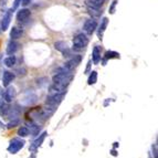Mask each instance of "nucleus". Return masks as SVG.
I'll return each mask as SVG.
<instances>
[{
	"mask_svg": "<svg viewBox=\"0 0 158 158\" xmlns=\"http://www.w3.org/2000/svg\"><path fill=\"white\" fill-rule=\"evenodd\" d=\"M96 28H97V22L95 21L94 19H90V20H88L84 23L83 29H84V32L86 34H92L96 30Z\"/></svg>",
	"mask_w": 158,
	"mask_h": 158,
	"instance_id": "4",
	"label": "nucleus"
},
{
	"mask_svg": "<svg viewBox=\"0 0 158 158\" xmlns=\"http://www.w3.org/2000/svg\"><path fill=\"white\" fill-rule=\"evenodd\" d=\"M97 81V72L96 71H92L91 72V75H90V77H88V85H93L95 84Z\"/></svg>",
	"mask_w": 158,
	"mask_h": 158,
	"instance_id": "17",
	"label": "nucleus"
},
{
	"mask_svg": "<svg viewBox=\"0 0 158 158\" xmlns=\"http://www.w3.org/2000/svg\"><path fill=\"white\" fill-rule=\"evenodd\" d=\"M23 34V30H22L21 28L19 27H13L10 30V38L12 40H17V39H20Z\"/></svg>",
	"mask_w": 158,
	"mask_h": 158,
	"instance_id": "8",
	"label": "nucleus"
},
{
	"mask_svg": "<svg viewBox=\"0 0 158 158\" xmlns=\"http://www.w3.org/2000/svg\"><path fill=\"white\" fill-rule=\"evenodd\" d=\"M11 19H12V10H8V11L6 12V15H3L2 21H1V30L2 31L8 30L9 24L10 22H11Z\"/></svg>",
	"mask_w": 158,
	"mask_h": 158,
	"instance_id": "5",
	"label": "nucleus"
},
{
	"mask_svg": "<svg viewBox=\"0 0 158 158\" xmlns=\"http://www.w3.org/2000/svg\"><path fill=\"white\" fill-rule=\"evenodd\" d=\"M5 100L7 101V102H11L13 98H15V91L13 88H7V91L5 92Z\"/></svg>",
	"mask_w": 158,
	"mask_h": 158,
	"instance_id": "13",
	"label": "nucleus"
},
{
	"mask_svg": "<svg viewBox=\"0 0 158 158\" xmlns=\"http://www.w3.org/2000/svg\"><path fill=\"white\" fill-rule=\"evenodd\" d=\"M31 15V11L27 8H23V9H20L17 13V20L20 22H23L26 20L29 19V17Z\"/></svg>",
	"mask_w": 158,
	"mask_h": 158,
	"instance_id": "7",
	"label": "nucleus"
},
{
	"mask_svg": "<svg viewBox=\"0 0 158 158\" xmlns=\"http://www.w3.org/2000/svg\"><path fill=\"white\" fill-rule=\"evenodd\" d=\"M23 142H20L19 139H15L13 142H11V145L8 149H9V152H11L12 154H15V153L18 152L19 149L22 148V146H23Z\"/></svg>",
	"mask_w": 158,
	"mask_h": 158,
	"instance_id": "9",
	"label": "nucleus"
},
{
	"mask_svg": "<svg viewBox=\"0 0 158 158\" xmlns=\"http://www.w3.org/2000/svg\"><path fill=\"white\" fill-rule=\"evenodd\" d=\"M15 61H17V59H15V57L13 54L10 55V57H8V58L5 59V61H3V63H5V65L8 67H12L13 65L15 64Z\"/></svg>",
	"mask_w": 158,
	"mask_h": 158,
	"instance_id": "15",
	"label": "nucleus"
},
{
	"mask_svg": "<svg viewBox=\"0 0 158 158\" xmlns=\"http://www.w3.org/2000/svg\"><path fill=\"white\" fill-rule=\"evenodd\" d=\"M107 24H108V19H107V18H103V19H102L100 27H98V30H97V36H98L100 39H102V36H103L104 32H105V30H106Z\"/></svg>",
	"mask_w": 158,
	"mask_h": 158,
	"instance_id": "10",
	"label": "nucleus"
},
{
	"mask_svg": "<svg viewBox=\"0 0 158 158\" xmlns=\"http://www.w3.org/2000/svg\"><path fill=\"white\" fill-rule=\"evenodd\" d=\"M30 2H31V0H21V5L23 7H27Z\"/></svg>",
	"mask_w": 158,
	"mask_h": 158,
	"instance_id": "21",
	"label": "nucleus"
},
{
	"mask_svg": "<svg viewBox=\"0 0 158 158\" xmlns=\"http://www.w3.org/2000/svg\"><path fill=\"white\" fill-rule=\"evenodd\" d=\"M116 3H117V0H114L112 2V6L109 7V13H114L115 12V7H116Z\"/></svg>",
	"mask_w": 158,
	"mask_h": 158,
	"instance_id": "18",
	"label": "nucleus"
},
{
	"mask_svg": "<svg viewBox=\"0 0 158 158\" xmlns=\"http://www.w3.org/2000/svg\"><path fill=\"white\" fill-rule=\"evenodd\" d=\"M21 3V0H15V3H13V9H18V7L20 6Z\"/></svg>",
	"mask_w": 158,
	"mask_h": 158,
	"instance_id": "19",
	"label": "nucleus"
},
{
	"mask_svg": "<svg viewBox=\"0 0 158 158\" xmlns=\"http://www.w3.org/2000/svg\"><path fill=\"white\" fill-rule=\"evenodd\" d=\"M104 2H105V0H86L85 5H86V7H88V9L97 10L103 6Z\"/></svg>",
	"mask_w": 158,
	"mask_h": 158,
	"instance_id": "6",
	"label": "nucleus"
},
{
	"mask_svg": "<svg viewBox=\"0 0 158 158\" xmlns=\"http://www.w3.org/2000/svg\"><path fill=\"white\" fill-rule=\"evenodd\" d=\"M20 134H22V136H27L28 129L27 128H21V129H20Z\"/></svg>",
	"mask_w": 158,
	"mask_h": 158,
	"instance_id": "20",
	"label": "nucleus"
},
{
	"mask_svg": "<svg viewBox=\"0 0 158 158\" xmlns=\"http://www.w3.org/2000/svg\"><path fill=\"white\" fill-rule=\"evenodd\" d=\"M54 48L55 50H58L60 51L63 57H67V58H70L72 57V51L70 50V48L67 46V42H64V41H58V42L54 43Z\"/></svg>",
	"mask_w": 158,
	"mask_h": 158,
	"instance_id": "2",
	"label": "nucleus"
},
{
	"mask_svg": "<svg viewBox=\"0 0 158 158\" xmlns=\"http://www.w3.org/2000/svg\"><path fill=\"white\" fill-rule=\"evenodd\" d=\"M18 46H19V44L17 42H15V41H10V42L8 43V46H7V53L10 55L15 54V52H17V50H18Z\"/></svg>",
	"mask_w": 158,
	"mask_h": 158,
	"instance_id": "12",
	"label": "nucleus"
},
{
	"mask_svg": "<svg viewBox=\"0 0 158 158\" xmlns=\"http://www.w3.org/2000/svg\"><path fill=\"white\" fill-rule=\"evenodd\" d=\"M15 80V74L12 72H9V71H6L3 72V76H2V82L5 86H8L10 83Z\"/></svg>",
	"mask_w": 158,
	"mask_h": 158,
	"instance_id": "11",
	"label": "nucleus"
},
{
	"mask_svg": "<svg viewBox=\"0 0 158 158\" xmlns=\"http://www.w3.org/2000/svg\"><path fill=\"white\" fill-rule=\"evenodd\" d=\"M81 60H82L81 55H74V57H72V58H71V60H69L67 63L64 64L63 67L67 71H72L74 67H76L77 65H79L80 62H81Z\"/></svg>",
	"mask_w": 158,
	"mask_h": 158,
	"instance_id": "3",
	"label": "nucleus"
},
{
	"mask_svg": "<svg viewBox=\"0 0 158 158\" xmlns=\"http://www.w3.org/2000/svg\"><path fill=\"white\" fill-rule=\"evenodd\" d=\"M88 36H85L84 33H80L76 36H74V39H73L72 49H73V51L80 52V51H82L83 49L88 46Z\"/></svg>",
	"mask_w": 158,
	"mask_h": 158,
	"instance_id": "1",
	"label": "nucleus"
},
{
	"mask_svg": "<svg viewBox=\"0 0 158 158\" xmlns=\"http://www.w3.org/2000/svg\"><path fill=\"white\" fill-rule=\"evenodd\" d=\"M92 58H93V62L94 64H97L101 61V49L100 46H94L93 49V53H92Z\"/></svg>",
	"mask_w": 158,
	"mask_h": 158,
	"instance_id": "14",
	"label": "nucleus"
},
{
	"mask_svg": "<svg viewBox=\"0 0 158 158\" xmlns=\"http://www.w3.org/2000/svg\"><path fill=\"white\" fill-rule=\"evenodd\" d=\"M108 59H119V53L114 51H107L105 53V61L108 60ZM104 61V62H105Z\"/></svg>",
	"mask_w": 158,
	"mask_h": 158,
	"instance_id": "16",
	"label": "nucleus"
}]
</instances>
